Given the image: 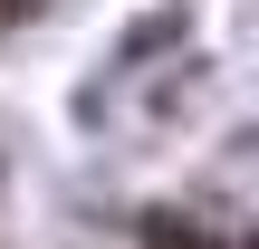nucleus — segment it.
<instances>
[{
    "label": "nucleus",
    "mask_w": 259,
    "mask_h": 249,
    "mask_svg": "<svg viewBox=\"0 0 259 249\" xmlns=\"http://www.w3.org/2000/svg\"><path fill=\"white\" fill-rule=\"evenodd\" d=\"M154 48H183V10H154V19H135V38H125V48H115V67H125V77H135V67H144V58H154Z\"/></svg>",
    "instance_id": "1"
}]
</instances>
